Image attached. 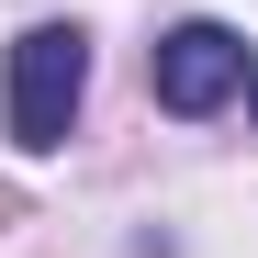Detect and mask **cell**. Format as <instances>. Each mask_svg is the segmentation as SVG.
<instances>
[{
  "mask_svg": "<svg viewBox=\"0 0 258 258\" xmlns=\"http://www.w3.org/2000/svg\"><path fill=\"white\" fill-rule=\"evenodd\" d=\"M79 90H90V34H79V23H34L12 45V90H0L12 146L23 157H56L68 123H79Z\"/></svg>",
  "mask_w": 258,
  "mask_h": 258,
  "instance_id": "6da1fadb",
  "label": "cell"
},
{
  "mask_svg": "<svg viewBox=\"0 0 258 258\" xmlns=\"http://www.w3.org/2000/svg\"><path fill=\"white\" fill-rule=\"evenodd\" d=\"M236 79H247V45H236L225 23H180V34H157V101H168V112H213Z\"/></svg>",
  "mask_w": 258,
  "mask_h": 258,
  "instance_id": "7a4b0ae2",
  "label": "cell"
},
{
  "mask_svg": "<svg viewBox=\"0 0 258 258\" xmlns=\"http://www.w3.org/2000/svg\"><path fill=\"white\" fill-rule=\"evenodd\" d=\"M247 112H258V56H247Z\"/></svg>",
  "mask_w": 258,
  "mask_h": 258,
  "instance_id": "3957f363",
  "label": "cell"
}]
</instances>
